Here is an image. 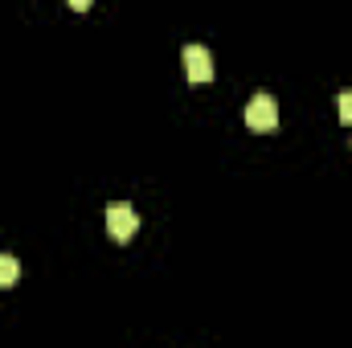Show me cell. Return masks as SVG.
I'll list each match as a JSON object with an SVG mask.
<instances>
[{
    "mask_svg": "<svg viewBox=\"0 0 352 348\" xmlns=\"http://www.w3.org/2000/svg\"><path fill=\"white\" fill-rule=\"evenodd\" d=\"M107 230H111L115 242H131L135 230H140V213H135V205H127V201L107 205Z\"/></svg>",
    "mask_w": 352,
    "mask_h": 348,
    "instance_id": "obj_1",
    "label": "cell"
},
{
    "mask_svg": "<svg viewBox=\"0 0 352 348\" xmlns=\"http://www.w3.org/2000/svg\"><path fill=\"white\" fill-rule=\"evenodd\" d=\"M246 127L250 131H274L278 127V102L270 94H254L246 102Z\"/></svg>",
    "mask_w": 352,
    "mask_h": 348,
    "instance_id": "obj_2",
    "label": "cell"
},
{
    "mask_svg": "<svg viewBox=\"0 0 352 348\" xmlns=\"http://www.w3.org/2000/svg\"><path fill=\"white\" fill-rule=\"evenodd\" d=\"M184 74H188V83H209L213 78V54L205 45H184Z\"/></svg>",
    "mask_w": 352,
    "mask_h": 348,
    "instance_id": "obj_3",
    "label": "cell"
},
{
    "mask_svg": "<svg viewBox=\"0 0 352 348\" xmlns=\"http://www.w3.org/2000/svg\"><path fill=\"white\" fill-rule=\"evenodd\" d=\"M16 279H21V262L12 254H0V287H12Z\"/></svg>",
    "mask_w": 352,
    "mask_h": 348,
    "instance_id": "obj_4",
    "label": "cell"
},
{
    "mask_svg": "<svg viewBox=\"0 0 352 348\" xmlns=\"http://www.w3.org/2000/svg\"><path fill=\"white\" fill-rule=\"evenodd\" d=\"M336 111H340V123H352V90H344L336 98Z\"/></svg>",
    "mask_w": 352,
    "mask_h": 348,
    "instance_id": "obj_5",
    "label": "cell"
}]
</instances>
